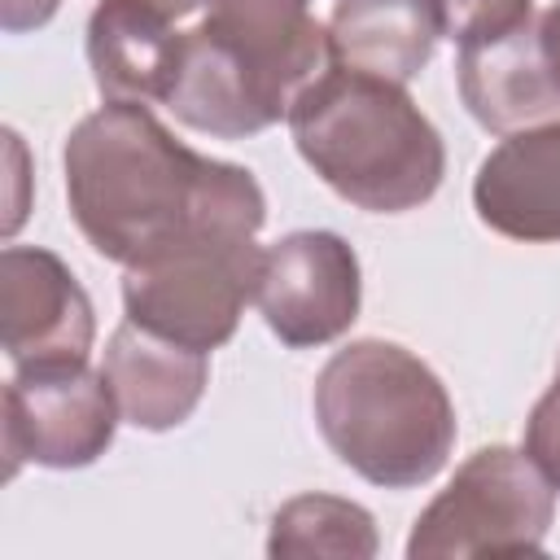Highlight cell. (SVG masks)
<instances>
[{
    "mask_svg": "<svg viewBox=\"0 0 560 560\" xmlns=\"http://www.w3.org/2000/svg\"><path fill=\"white\" fill-rule=\"evenodd\" d=\"M66 201L83 241L136 267L206 232H254L267 197L254 171L175 140L149 105L105 101L66 136Z\"/></svg>",
    "mask_w": 560,
    "mask_h": 560,
    "instance_id": "6da1fadb",
    "label": "cell"
},
{
    "mask_svg": "<svg viewBox=\"0 0 560 560\" xmlns=\"http://www.w3.org/2000/svg\"><path fill=\"white\" fill-rule=\"evenodd\" d=\"M328 66V26L311 0H206L201 26L184 31L166 109L192 131L245 140L289 118Z\"/></svg>",
    "mask_w": 560,
    "mask_h": 560,
    "instance_id": "7a4b0ae2",
    "label": "cell"
},
{
    "mask_svg": "<svg viewBox=\"0 0 560 560\" xmlns=\"http://www.w3.org/2000/svg\"><path fill=\"white\" fill-rule=\"evenodd\" d=\"M302 162L350 206L402 214L446 175V144L402 83L328 66L289 109Z\"/></svg>",
    "mask_w": 560,
    "mask_h": 560,
    "instance_id": "3957f363",
    "label": "cell"
},
{
    "mask_svg": "<svg viewBox=\"0 0 560 560\" xmlns=\"http://www.w3.org/2000/svg\"><path fill=\"white\" fill-rule=\"evenodd\" d=\"M311 402L328 451L381 490L433 481L455 451V402L442 376L398 341L341 346L319 368Z\"/></svg>",
    "mask_w": 560,
    "mask_h": 560,
    "instance_id": "277c9868",
    "label": "cell"
},
{
    "mask_svg": "<svg viewBox=\"0 0 560 560\" xmlns=\"http://www.w3.org/2000/svg\"><path fill=\"white\" fill-rule=\"evenodd\" d=\"M556 521V486L538 464L516 446L472 451L446 490L416 516L407 556L446 560V556H534L547 547Z\"/></svg>",
    "mask_w": 560,
    "mask_h": 560,
    "instance_id": "5b68a950",
    "label": "cell"
},
{
    "mask_svg": "<svg viewBox=\"0 0 560 560\" xmlns=\"http://www.w3.org/2000/svg\"><path fill=\"white\" fill-rule=\"evenodd\" d=\"M258 276L262 249L254 232H206L127 267L122 311L131 324L210 354L232 341Z\"/></svg>",
    "mask_w": 560,
    "mask_h": 560,
    "instance_id": "8992f818",
    "label": "cell"
},
{
    "mask_svg": "<svg viewBox=\"0 0 560 560\" xmlns=\"http://www.w3.org/2000/svg\"><path fill=\"white\" fill-rule=\"evenodd\" d=\"M118 398L105 372L88 363L70 368H13L4 385V459L9 477L22 464L88 468L118 433Z\"/></svg>",
    "mask_w": 560,
    "mask_h": 560,
    "instance_id": "52a82bcc",
    "label": "cell"
},
{
    "mask_svg": "<svg viewBox=\"0 0 560 560\" xmlns=\"http://www.w3.org/2000/svg\"><path fill=\"white\" fill-rule=\"evenodd\" d=\"M262 324L289 346H328L359 319L363 271L346 236L328 228H302L262 249V276L254 293Z\"/></svg>",
    "mask_w": 560,
    "mask_h": 560,
    "instance_id": "ba28073f",
    "label": "cell"
},
{
    "mask_svg": "<svg viewBox=\"0 0 560 560\" xmlns=\"http://www.w3.org/2000/svg\"><path fill=\"white\" fill-rule=\"evenodd\" d=\"M0 341L13 368L88 363L96 341V311L88 289L52 249H0Z\"/></svg>",
    "mask_w": 560,
    "mask_h": 560,
    "instance_id": "9c48e42d",
    "label": "cell"
},
{
    "mask_svg": "<svg viewBox=\"0 0 560 560\" xmlns=\"http://www.w3.org/2000/svg\"><path fill=\"white\" fill-rule=\"evenodd\" d=\"M477 219L525 245L560 241V118L508 131L477 166Z\"/></svg>",
    "mask_w": 560,
    "mask_h": 560,
    "instance_id": "30bf717a",
    "label": "cell"
},
{
    "mask_svg": "<svg viewBox=\"0 0 560 560\" xmlns=\"http://www.w3.org/2000/svg\"><path fill=\"white\" fill-rule=\"evenodd\" d=\"M455 79L468 114L494 136L560 118V83L542 52L538 13L508 35L464 44Z\"/></svg>",
    "mask_w": 560,
    "mask_h": 560,
    "instance_id": "8fae6325",
    "label": "cell"
},
{
    "mask_svg": "<svg viewBox=\"0 0 560 560\" xmlns=\"http://www.w3.org/2000/svg\"><path fill=\"white\" fill-rule=\"evenodd\" d=\"M101 372L109 376L122 420L144 433L179 429L197 411V402L210 385L206 350L158 337L131 319L109 332Z\"/></svg>",
    "mask_w": 560,
    "mask_h": 560,
    "instance_id": "7c38bea8",
    "label": "cell"
},
{
    "mask_svg": "<svg viewBox=\"0 0 560 560\" xmlns=\"http://www.w3.org/2000/svg\"><path fill=\"white\" fill-rule=\"evenodd\" d=\"M171 22L175 18L144 0H101L92 9L88 66L105 101L166 105L184 52V31Z\"/></svg>",
    "mask_w": 560,
    "mask_h": 560,
    "instance_id": "4fadbf2b",
    "label": "cell"
},
{
    "mask_svg": "<svg viewBox=\"0 0 560 560\" xmlns=\"http://www.w3.org/2000/svg\"><path fill=\"white\" fill-rule=\"evenodd\" d=\"M442 35V0H337L328 13L332 66L389 83H411Z\"/></svg>",
    "mask_w": 560,
    "mask_h": 560,
    "instance_id": "5bb4252c",
    "label": "cell"
},
{
    "mask_svg": "<svg viewBox=\"0 0 560 560\" xmlns=\"http://www.w3.org/2000/svg\"><path fill=\"white\" fill-rule=\"evenodd\" d=\"M381 547L376 521L363 503L337 494H298L276 508L267 556H337V560H372Z\"/></svg>",
    "mask_w": 560,
    "mask_h": 560,
    "instance_id": "9a60e30c",
    "label": "cell"
},
{
    "mask_svg": "<svg viewBox=\"0 0 560 560\" xmlns=\"http://www.w3.org/2000/svg\"><path fill=\"white\" fill-rule=\"evenodd\" d=\"M534 18V0H442V31L464 48L516 31Z\"/></svg>",
    "mask_w": 560,
    "mask_h": 560,
    "instance_id": "2e32d148",
    "label": "cell"
},
{
    "mask_svg": "<svg viewBox=\"0 0 560 560\" xmlns=\"http://www.w3.org/2000/svg\"><path fill=\"white\" fill-rule=\"evenodd\" d=\"M525 455L538 464V472L560 490V368L556 381L542 389L525 420Z\"/></svg>",
    "mask_w": 560,
    "mask_h": 560,
    "instance_id": "e0dca14e",
    "label": "cell"
},
{
    "mask_svg": "<svg viewBox=\"0 0 560 560\" xmlns=\"http://www.w3.org/2000/svg\"><path fill=\"white\" fill-rule=\"evenodd\" d=\"M61 0H0V26L9 35H26V31H39L57 18Z\"/></svg>",
    "mask_w": 560,
    "mask_h": 560,
    "instance_id": "ac0fdd59",
    "label": "cell"
},
{
    "mask_svg": "<svg viewBox=\"0 0 560 560\" xmlns=\"http://www.w3.org/2000/svg\"><path fill=\"white\" fill-rule=\"evenodd\" d=\"M538 31H542L547 66H551V74H556V83H560V0H556L547 13H538Z\"/></svg>",
    "mask_w": 560,
    "mask_h": 560,
    "instance_id": "d6986e66",
    "label": "cell"
},
{
    "mask_svg": "<svg viewBox=\"0 0 560 560\" xmlns=\"http://www.w3.org/2000/svg\"><path fill=\"white\" fill-rule=\"evenodd\" d=\"M144 4H153V9H162L166 18H188V13H197L206 0H144Z\"/></svg>",
    "mask_w": 560,
    "mask_h": 560,
    "instance_id": "ffe728a7",
    "label": "cell"
},
{
    "mask_svg": "<svg viewBox=\"0 0 560 560\" xmlns=\"http://www.w3.org/2000/svg\"><path fill=\"white\" fill-rule=\"evenodd\" d=\"M556 368H560V363H556Z\"/></svg>",
    "mask_w": 560,
    "mask_h": 560,
    "instance_id": "44dd1931",
    "label": "cell"
}]
</instances>
